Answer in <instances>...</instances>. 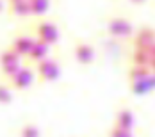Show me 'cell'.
<instances>
[{"label": "cell", "instance_id": "obj_10", "mask_svg": "<svg viewBox=\"0 0 155 137\" xmlns=\"http://www.w3.org/2000/svg\"><path fill=\"white\" fill-rule=\"evenodd\" d=\"M48 52H50V45L43 43V41H39V39H36L34 45H32L31 54H29L27 57H29V61H32V62L38 64V62L43 61V59H48Z\"/></svg>", "mask_w": 155, "mask_h": 137}, {"label": "cell", "instance_id": "obj_6", "mask_svg": "<svg viewBox=\"0 0 155 137\" xmlns=\"http://www.w3.org/2000/svg\"><path fill=\"white\" fill-rule=\"evenodd\" d=\"M34 41H36V39L31 38L29 34H18L15 39H13V43H11V48L15 50L20 57H27V55L31 54Z\"/></svg>", "mask_w": 155, "mask_h": 137}, {"label": "cell", "instance_id": "obj_18", "mask_svg": "<svg viewBox=\"0 0 155 137\" xmlns=\"http://www.w3.org/2000/svg\"><path fill=\"white\" fill-rule=\"evenodd\" d=\"M20 68H21L20 64H5V66H0V73H2L4 78H11Z\"/></svg>", "mask_w": 155, "mask_h": 137}, {"label": "cell", "instance_id": "obj_24", "mask_svg": "<svg viewBox=\"0 0 155 137\" xmlns=\"http://www.w3.org/2000/svg\"><path fill=\"white\" fill-rule=\"evenodd\" d=\"M15 2H20V0H9V4H15Z\"/></svg>", "mask_w": 155, "mask_h": 137}, {"label": "cell", "instance_id": "obj_7", "mask_svg": "<svg viewBox=\"0 0 155 137\" xmlns=\"http://www.w3.org/2000/svg\"><path fill=\"white\" fill-rule=\"evenodd\" d=\"M155 43V31L152 27H143L136 32L134 36V46L136 48H143V50H148L150 46Z\"/></svg>", "mask_w": 155, "mask_h": 137}, {"label": "cell", "instance_id": "obj_16", "mask_svg": "<svg viewBox=\"0 0 155 137\" xmlns=\"http://www.w3.org/2000/svg\"><path fill=\"white\" fill-rule=\"evenodd\" d=\"M11 100H13L11 86L5 82H0V105H7V103H11Z\"/></svg>", "mask_w": 155, "mask_h": 137}, {"label": "cell", "instance_id": "obj_22", "mask_svg": "<svg viewBox=\"0 0 155 137\" xmlns=\"http://www.w3.org/2000/svg\"><path fill=\"white\" fill-rule=\"evenodd\" d=\"M130 2H132V4H137V5H139V4H144L146 0H130Z\"/></svg>", "mask_w": 155, "mask_h": 137}, {"label": "cell", "instance_id": "obj_12", "mask_svg": "<svg viewBox=\"0 0 155 137\" xmlns=\"http://www.w3.org/2000/svg\"><path fill=\"white\" fill-rule=\"evenodd\" d=\"M148 75H152V71H150L148 66H136V64H134V66L128 70V80H130V82L143 80V78H146Z\"/></svg>", "mask_w": 155, "mask_h": 137}, {"label": "cell", "instance_id": "obj_17", "mask_svg": "<svg viewBox=\"0 0 155 137\" xmlns=\"http://www.w3.org/2000/svg\"><path fill=\"white\" fill-rule=\"evenodd\" d=\"M20 137H39V128L34 123H27L20 128Z\"/></svg>", "mask_w": 155, "mask_h": 137}, {"label": "cell", "instance_id": "obj_14", "mask_svg": "<svg viewBox=\"0 0 155 137\" xmlns=\"http://www.w3.org/2000/svg\"><path fill=\"white\" fill-rule=\"evenodd\" d=\"M150 61H152V57H150L148 50H143V48H136V50H134V54H132V62H134L136 66H148Z\"/></svg>", "mask_w": 155, "mask_h": 137}, {"label": "cell", "instance_id": "obj_8", "mask_svg": "<svg viewBox=\"0 0 155 137\" xmlns=\"http://www.w3.org/2000/svg\"><path fill=\"white\" fill-rule=\"evenodd\" d=\"M130 89L134 94H148V93L155 91V75H148L146 78H143V80H136V82H130Z\"/></svg>", "mask_w": 155, "mask_h": 137}, {"label": "cell", "instance_id": "obj_2", "mask_svg": "<svg viewBox=\"0 0 155 137\" xmlns=\"http://www.w3.org/2000/svg\"><path fill=\"white\" fill-rule=\"evenodd\" d=\"M36 73L41 82H55L61 75V66L54 59H43L36 64Z\"/></svg>", "mask_w": 155, "mask_h": 137}, {"label": "cell", "instance_id": "obj_13", "mask_svg": "<svg viewBox=\"0 0 155 137\" xmlns=\"http://www.w3.org/2000/svg\"><path fill=\"white\" fill-rule=\"evenodd\" d=\"M20 59L21 57L16 54L11 46L0 52V66H5V64H20Z\"/></svg>", "mask_w": 155, "mask_h": 137}, {"label": "cell", "instance_id": "obj_19", "mask_svg": "<svg viewBox=\"0 0 155 137\" xmlns=\"http://www.w3.org/2000/svg\"><path fill=\"white\" fill-rule=\"evenodd\" d=\"M107 137H134L132 135V130H123V128H118V126H110V130L107 132Z\"/></svg>", "mask_w": 155, "mask_h": 137}, {"label": "cell", "instance_id": "obj_21", "mask_svg": "<svg viewBox=\"0 0 155 137\" xmlns=\"http://www.w3.org/2000/svg\"><path fill=\"white\" fill-rule=\"evenodd\" d=\"M148 68H150V71H152V73L155 75V59H152V61H150V64H148Z\"/></svg>", "mask_w": 155, "mask_h": 137}, {"label": "cell", "instance_id": "obj_3", "mask_svg": "<svg viewBox=\"0 0 155 137\" xmlns=\"http://www.w3.org/2000/svg\"><path fill=\"white\" fill-rule=\"evenodd\" d=\"M107 32L114 38H130L132 36V23L130 20L116 16L107 21Z\"/></svg>", "mask_w": 155, "mask_h": 137}, {"label": "cell", "instance_id": "obj_9", "mask_svg": "<svg viewBox=\"0 0 155 137\" xmlns=\"http://www.w3.org/2000/svg\"><path fill=\"white\" fill-rule=\"evenodd\" d=\"M114 126L123 128V130H132L134 128V114H132V110L127 109V107L118 109L116 118H114Z\"/></svg>", "mask_w": 155, "mask_h": 137}, {"label": "cell", "instance_id": "obj_20", "mask_svg": "<svg viewBox=\"0 0 155 137\" xmlns=\"http://www.w3.org/2000/svg\"><path fill=\"white\" fill-rule=\"evenodd\" d=\"M148 54H150V57H152V59H155V43L148 48Z\"/></svg>", "mask_w": 155, "mask_h": 137}, {"label": "cell", "instance_id": "obj_5", "mask_svg": "<svg viewBox=\"0 0 155 137\" xmlns=\"http://www.w3.org/2000/svg\"><path fill=\"white\" fill-rule=\"evenodd\" d=\"M73 54H75L77 62L84 64V66H87L94 61V48L86 41H77V45L73 48Z\"/></svg>", "mask_w": 155, "mask_h": 137}, {"label": "cell", "instance_id": "obj_11", "mask_svg": "<svg viewBox=\"0 0 155 137\" xmlns=\"http://www.w3.org/2000/svg\"><path fill=\"white\" fill-rule=\"evenodd\" d=\"M9 13L13 16H29V15H32L29 0H20V2L11 4V5H9Z\"/></svg>", "mask_w": 155, "mask_h": 137}, {"label": "cell", "instance_id": "obj_23", "mask_svg": "<svg viewBox=\"0 0 155 137\" xmlns=\"http://www.w3.org/2000/svg\"><path fill=\"white\" fill-rule=\"evenodd\" d=\"M4 9H5V4H4V0H0V13H2Z\"/></svg>", "mask_w": 155, "mask_h": 137}, {"label": "cell", "instance_id": "obj_4", "mask_svg": "<svg viewBox=\"0 0 155 137\" xmlns=\"http://www.w3.org/2000/svg\"><path fill=\"white\" fill-rule=\"evenodd\" d=\"M34 82V71L31 68H20L15 75L9 78V86L15 87L16 91H23L27 87H31Z\"/></svg>", "mask_w": 155, "mask_h": 137}, {"label": "cell", "instance_id": "obj_1", "mask_svg": "<svg viewBox=\"0 0 155 137\" xmlns=\"http://www.w3.org/2000/svg\"><path fill=\"white\" fill-rule=\"evenodd\" d=\"M34 32H36V38L39 41L47 43V45H55L59 41V36H61L59 29L55 27V23L50 21V20H39V21H36Z\"/></svg>", "mask_w": 155, "mask_h": 137}, {"label": "cell", "instance_id": "obj_15", "mask_svg": "<svg viewBox=\"0 0 155 137\" xmlns=\"http://www.w3.org/2000/svg\"><path fill=\"white\" fill-rule=\"evenodd\" d=\"M29 4H31V11L32 15H45L48 11V7H50V0H29Z\"/></svg>", "mask_w": 155, "mask_h": 137}]
</instances>
